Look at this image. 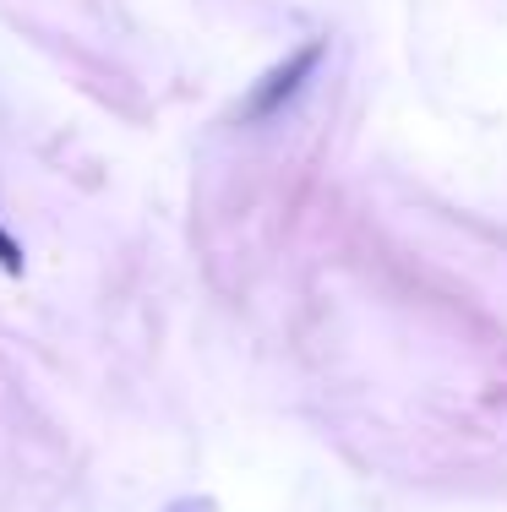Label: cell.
Masks as SVG:
<instances>
[{"label":"cell","mask_w":507,"mask_h":512,"mask_svg":"<svg viewBox=\"0 0 507 512\" xmlns=\"http://www.w3.org/2000/svg\"><path fill=\"white\" fill-rule=\"evenodd\" d=\"M0 267H6V273H11V278H17V273H22V267H28V262H22V240H17V235H11V229H6V224H0Z\"/></svg>","instance_id":"cell-2"},{"label":"cell","mask_w":507,"mask_h":512,"mask_svg":"<svg viewBox=\"0 0 507 512\" xmlns=\"http://www.w3.org/2000/svg\"><path fill=\"white\" fill-rule=\"evenodd\" d=\"M322 66V39H311L306 50H295L284 60V66H273L268 77L257 82V88L246 93V104H240V126H257V120H273L279 109L295 99L300 88L311 82V71Z\"/></svg>","instance_id":"cell-1"}]
</instances>
